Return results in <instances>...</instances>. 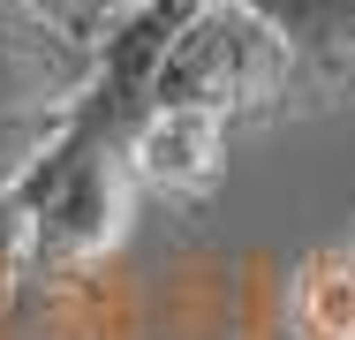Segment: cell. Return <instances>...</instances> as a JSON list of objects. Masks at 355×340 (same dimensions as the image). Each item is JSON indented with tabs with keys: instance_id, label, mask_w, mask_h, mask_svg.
I'll return each instance as SVG.
<instances>
[{
	"instance_id": "obj_5",
	"label": "cell",
	"mask_w": 355,
	"mask_h": 340,
	"mask_svg": "<svg viewBox=\"0 0 355 340\" xmlns=\"http://www.w3.org/2000/svg\"><path fill=\"white\" fill-rule=\"evenodd\" d=\"M287 333L295 340H355V250L325 242L287 265Z\"/></svg>"
},
{
	"instance_id": "obj_4",
	"label": "cell",
	"mask_w": 355,
	"mask_h": 340,
	"mask_svg": "<svg viewBox=\"0 0 355 340\" xmlns=\"http://www.w3.org/2000/svg\"><path fill=\"white\" fill-rule=\"evenodd\" d=\"M227 167V121L212 106H144L129 129V174L159 197H205Z\"/></svg>"
},
{
	"instance_id": "obj_3",
	"label": "cell",
	"mask_w": 355,
	"mask_h": 340,
	"mask_svg": "<svg viewBox=\"0 0 355 340\" xmlns=\"http://www.w3.org/2000/svg\"><path fill=\"white\" fill-rule=\"evenodd\" d=\"M287 46V114L355 106V0H242Z\"/></svg>"
},
{
	"instance_id": "obj_6",
	"label": "cell",
	"mask_w": 355,
	"mask_h": 340,
	"mask_svg": "<svg viewBox=\"0 0 355 340\" xmlns=\"http://www.w3.org/2000/svg\"><path fill=\"white\" fill-rule=\"evenodd\" d=\"M144 0H76V15H69V31H83V38H98V31H114L121 15H137Z\"/></svg>"
},
{
	"instance_id": "obj_1",
	"label": "cell",
	"mask_w": 355,
	"mask_h": 340,
	"mask_svg": "<svg viewBox=\"0 0 355 340\" xmlns=\"http://www.w3.org/2000/svg\"><path fill=\"white\" fill-rule=\"evenodd\" d=\"M151 106H212L219 121H280L287 114V46L242 0H197L174 46L151 68Z\"/></svg>"
},
{
	"instance_id": "obj_2",
	"label": "cell",
	"mask_w": 355,
	"mask_h": 340,
	"mask_svg": "<svg viewBox=\"0 0 355 340\" xmlns=\"http://www.w3.org/2000/svg\"><path fill=\"white\" fill-rule=\"evenodd\" d=\"M98 38L69 31L38 0H0V197L61 136L76 91L91 83Z\"/></svg>"
},
{
	"instance_id": "obj_7",
	"label": "cell",
	"mask_w": 355,
	"mask_h": 340,
	"mask_svg": "<svg viewBox=\"0 0 355 340\" xmlns=\"http://www.w3.org/2000/svg\"><path fill=\"white\" fill-rule=\"evenodd\" d=\"M348 250H355V235H348Z\"/></svg>"
}]
</instances>
